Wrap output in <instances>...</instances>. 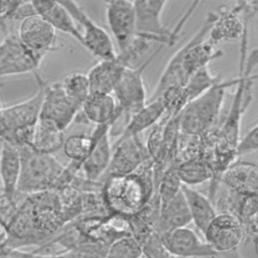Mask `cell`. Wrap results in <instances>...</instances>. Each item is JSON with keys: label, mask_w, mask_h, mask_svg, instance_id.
<instances>
[{"label": "cell", "mask_w": 258, "mask_h": 258, "mask_svg": "<svg viewBox=\"0 0 258 258\" xmlns=\"http://www.w3.org/2000/svg\"><path fill=\"white\" fill-rule=\"evenodd\" d=\"M20 173V154L18 148L3 142L0 150L1 197L8 202L17 200V183Z\"/></svg>", "instance_id": "obj_20"}, {"label": "cell", "mask_w": 258, "mask_h": 258, "mask_svg": "<svg viewBox=\"0 0 258 258\" xmlns=\"http://www.w3.org/2000/svg\"><path fill=\"white\" fill-rule=\"evenodd\" d=\"M20 154V173L17 194L27 196L46 190H56L64 171L62 165L52 154L41 153L29 146L18 148Z\"/></svg>", "instance_id": "obj_3"}, {"label": "cell", "mask_w": 258, "mask_h": 258, "mask_svg": "<svg viewBox=\"0 0 258 258\" xmlns=\"http://www.w3.org/2000/svg\"><path fill=\"white\" fill-rule=\"evenodd\" d=\"M219 81V77L214 76L208 67L194 73L183 86V93L187 103L204 94Z\"/></svg>", "instance_id": "obj_31"}, {"label": "cell", "mask_w": 258, "mask_h": 258, "mask_svg": "<svg viewBox=\"0 0 258 258\" xmlns=\"http://www.w3.org/2000/svg\"><path fill=\"white\" fill-rule=\"evenodd\" d=\"M17 36L26 47L42 55L57 48L56 31L37 14L20 21Z\"/></svg>", "instance_id": "obj_16"}, {"label": "cell", "mask_w": 258, "mask_h": 258, "mask_svg": "<svg viewBox=\"0 0 258 258\" xmlns=\"http://www.w3.org/2000/svg\"><path fill=\"white\" fill-rule=\"evenodd\" d=\"M201 2L191 3L187 11L180 17L172 29H168L161 20V14L167 1L164 0H137L133 1L135 13V27L138 37L148 42L155 41L162 45L172 46L180 33L181 28Z\"/></svg>", "instance_id": "obj_5"}, {"label": "cell", "mask_w": 258, "mask_h": 258, "mask_svg": "<svg viewBox=\"0 0 258 258\" xmlns=\"http://www.w3.org/2000/svg\"><path fill=\"white\" fill-rule=\"evenodd\" d=\"M60 85L66 95L80 109L85 100L91 94L87 74L80 72L71 73L64 77V79L60 82Z\"/></svg>", "instance_id": "obj_30"}, {"label": "cell", "mask_w": 258, "mask_h": 258, "mask_svg": "<svg viewBox=\"0 0 258 258\" xmlns=\"http://www.w3.org/2000/svg\"><path fill=\"white\" fill-rule=\"evenodd\" d=\"M142 255L145 258H167L170 256L162 243L160 235L155 232L142 245Z\"/></svg>", "instance_id": "obj_35"}, {"label": "cell", "mask_w": 258, "mask_h": 258, "mask_svg": "<svg viewBox=\"0 0 258 258\" xmlns=\"http://www.w3.org/2000/svg\"><path fill=\"white\" fill-rule=\"evenodd\" d=\"M234 81L220 80L204 94L188 102L178 114L179 131L183 133L203 135L218 126L226 90L235 86Z\"/></svg>", "instance_id": "obj_4"}, {"label": "cell", "mask_w": 258, "mask_h": 258, "mask_svg": "<svg viewBox=\"0 0 258 258\" xmlns=\"http://www.w3.org/2000/svg\"><path fill=\"white\" fill-rule=\"evenodd\" d=\"M110 129L97 139L93 149L81 164L83 177L90 181H100L103 178L111 159L112 143Z\"/></svg>", "instance_id": "obj_22"}, {"label": "cell", "mask_w": 258, "mask_h": 258, "mask_svg": "<svg viewBox=\"0 0 258 258\" xmlns=\"http://www.w3.org/2000/svg\"><path fill=\"white\" fill-rule=\"evenodd\" d=\"M1 108H2V106H1V104H0V111H1Z\"/></svg>", "instance_id": "obj_43"}, {"label": "cell", "mask_w": 258, "mask_h": 258, "mask_svg": "<svg viewBox=\"0 0 258 258\" xmlns=\"http://www.w3.org/2000/svg\"><path fill=\"white\" fill-rule=\"evenodd\" d=\"M176 171L181 183L191 187L209 181L213 177L210 166L202 157L176 164Z\"/></svg>", "instance_id": "obj_28"}, {"label": "cell", "mask_w": 258, "mask_h": 258, "mask_svg": "<svg viewBox=\"0 0 258 258\" xmlns=\"http://www.w3.org/2000/svg\"><path fill=\"white\" fill-rule=\"evenodd\" d=\"M50 258H105V254L92 250L69 249L50 254Z\"/></svg>", "instance_id": "obj_37"}, {"label": "cell", "mask_w": 258, "mask_h": 258, "mask_svg": "<svg viewBox=\"0 0 258 258\" xmlns=\"http://www.w3.org/2000/svg\"><path fill=\"white\" fill-rule=\"evenodd\" d=\"M111 127L112 125L97 126L90 135L75 134L66 138L61 147L64 155L81 167V164L93 149L97 139L106 130L111 129Z\"/></svg>", "instance_id": "obj_27"}, {"label": "cell", "mask_w": 258, "mask_h": 258, "mask_svg": "<svg viewBox=\"0 0 258 258\" xmlns=\"http://www.w3.org/2000/svg\"><path fill=\"white\" fill-rule=\"evenodd\" d=\"M58 197L61 216L66 225L76 221L82 215V191L72 185L64 186L55 191Z\"/></svg>", "instance_id": "obj_29"}, {"label": "cell", "mask_w": 258, "mask_h": 258, "mask_svg": "<svg viewBox=\"0 0 258 258\" xmlns=\"http://www.w3.org/2000/svg\"><path fill=\"white\" fill-rule=\"evenodd\" d=\"M164 111V106L160 98L150 100L142 109L128 119L117 140L139 136L144 130L156 125L162 119Z\"/></svg>", "instance_id": "obj_24"}, {"label": "cell", "mask_w": 258, "mask_h": 258, "mask_svg": "<svg viewBox=\"0 0 258 258\" xmlns=\"http://www.w3.org/2000/svg\"><path fill=\"white\" fill-rule=\"evenodd\" d=\"M257 148H258V126L255 123L242 138H239L238 143L236 145V154L239 158L241 155L256 152Z\"/></svg>", "instance_id": "obj_36"}, {"label": "cell", "mask_w": 258, "mask_h": 258, "mask_svg": "<svg viewBox=\"0 0 258 258\" xmlns=\"http://www.w3.org/2000/svg\"><path fill=\"white\" fill-rule=\"evenodd\" d=\"M257 1L236 2L233 7L221 6L209 31L213 43L241 39L248 28V19L257 12Z\"/></svg>", "instance_id": "obj_7"}, {"label": "cell", "mask_w": 258, "mask_h": 258, "mask_svg": "<svg viewBox=\"0 0 258 258\" xmlns=\"http://www.w3.org/2000/svg\"><path fill=\"white\" fill-rule=\"evenodd\" d=\"M102 182L101 194L108 212L124 217L134 216L155 192L152 161H146L130 174L109 176Z\"/></svg>", "instance_id": "obj_2"}, {"label": "cell", "mask_w": 258, "mask_h": 258, "mask_svg": "<svg viewBox=\"0 0 258 258\" xmlns=\"http://www.w3.org/2000/svg\"><path fill=\"white\" fill-rule=\"evenodd\" d=\"M9 241V230L7 223L0 218V250L6 248Z\"/></svg>", "instance_id": "obj_39"}, {"label": "cell", "mask_w": 258, "mask_h": 258, "mask_svg": "<svg viewBox=\"0 0 258 258\" xmlns=\"http://www.w3.org/2000/svg\"><path fill=\"white\" fill-rule=\"evenodd\" d=\"M203 235L207 244L216 253L237 249L244 240L242 223L230 214H218Z\"/></svg>", "instance_id": "obj_12"}, {"label": "cell", "mask_w": 258, "mask_h": 258, "mask_svg": "<svg viewBox=\"0 0 258 258\" xmlns=\"http://www.w3.org/2000/svg\"><path fill=\"white\" fill-rule=\"evenodd\" d=\"M75 22L83 27V46L100 59H111L117 54L109 33L94 22L76 1H60Z\"/></svg>", "instance_id": "obj_9"}, {"label": "cell", "mask_w": 258, "mask_h": 258, "mask_svg": "<svg viewBox=\"0 0 258 258\" xmlns=\"http://www.w3.org/2000/svg\"><path fill=\"white\" fill-rule=\"evenodd\" d=\"M220 182L239 195H257L258 167L255 163L237 160L223 172Z\"/></svg>", "instance_id": "obj_19"}, {"label": "cell", "mask_w": 258, "mask_h": 258, "mask_svg": "<svg viewBox=\"0 0 258 258\" xmlns=\"http://www.w3.org/2000/svg\"><path fill=\"white\" fill-rule=\"evenodd\" d=\"M140 258H145V257H144V256H143V255H142V256H141V257H140Z\"/></svg>", "instance_id": "obj_42"}, {"label": "cell", "mask_w": 258, "mask_h": 258, "mask_svg": "<svg viewBox=\"0 0 258 258\" xmlns=\"http://www.w3.org/2000/svg\"><path fill=\"white\" fill-rule=\"evenodd\" d=\"M167 258H177V257H174V256H171V255H170V256L167 257Z\"/></svg>", "instance_id": "obj_41"}, {"label": "cell", "mask_w": 258, "mask_h": 258, "mask_svg": "<svg viewBox=\"0 0 258 258\" xmlns=\"http://www.w3.org/2000/svg\"><path fill=\"white\" fill-rule=\"evenodd\" d=\"M43 57L26 47L17 34H9L0 42V78L33 72Z\"/></svg>", "instance_id": "obj_10"}, {"label": "cell", "mask_w": 258, "mask_h": 258, "mask_svg": "<svg viewBox=\"0 0 258 258\" xmlns=\"http://www.w3.org/2000/svg\"><path fill=\"white\" fill-rule=\"evenodd\" d=\"M35 12L47 21L55 31H61L74 37L83 45L80 29L68 10L58 1H32Z\"/></svg>", "instance_id": "obj_21"}, {"label": "cell", "mask_w": 258, "mask_h": 258, "mask_svg": "<svg viewBox=\"0 0 258 258\" xmlns=\"http://www.w3.org/2000/svg\"><path fill=\"white\" fill-rule=\"evenodd\" d=\"M201 135L179 132L174 148V160L176 164L202 157Z\"/></svg>", "instance_id": "obj_32"}, {"label": "cell", "mask_w": 258, "mask_h": 258, "mask_svg": "<svg viewBox=\"0 0 258 258\" xmlns=\"http://www.w3.org/2000/svg\"><path fill=\"white\" fill-rule=\"evenodd\" d=\"M181 185L182 183L176 171V164H172L162 173L155 188L160 203L163 204L176 196L180 191Z\"/></svg>", "instance_id": "obj_33"}, {"label": "cell", "mask_w": 258, "mask_h": 258, "mask_svg": "<svg viewBox=\"0 0 258 258\" xmlns=\"http://www.w3.org/2000/svg\"><path fill=\"white\" fill-rule=\"evenodd\" d=\"M216 258H242L240 251L237 249L223 252V253H218Z\"/></svg>", "instance_id": "obj_40"}, {"label": "cell", "mask_w": 258, "mask_h": 258, "mask_svg": "<svg viewBox=\"0 0 258 258\" xmlns=\"http://www.w3.org/2000/svg\"><path fill=\"white\" fill-rule=\"evenodd\" d=\"M107 22L120 51L126 49L137 37L133 1L105 2Z\"/></svg>", "instance_id": "obj_13"}, {"label": "cell", "mask_w": 258, "mask_h": 258, "mask_svg": "<svg viewBox=\"0 0 258 258\" xmlns=\"http://www.w3.org/2000/svg\"><path fill=\"white\" fill-rule=\"evenodd\" d=\"M191 223L189 212L180 191L171 200L161 204L159 217L154 229V232L162 236L177 228L186 227Z\"/></svg>", "instance_id": "obj_23"}, {"label": "cell", "mask_w": 258, "mask_h": 258, "mask_svg": "<svg viewBox=\"0 0 258 258\" xmlns=\"http://www.w3.org/2000/svg\"><path fill=\"white\" fill-rule=\"evenodd\" d=\"M97 126L113 125L121 117L112 94L91 93L83 103L77 117ZM75 119V120H76Z\"/></svg>", "instance_id": "obj_17"}, {"label": "cell", "mask_w": 258, "mask_h": 258, "mask_svg": "<svg viewBox=\"0 0 258 258\" xmlns=\"http://www.w3.org/2000/svg\"><path fill=\"white\" fill-rule=\"evenodd\" d=\"M160 237L167 252L177 258H216L218 254L187 226L172 230Z\"/></svg>", "instance_id": "obj_14"}, {"label": "cell", "mask_w": 258, "mask_h": 258, "mask_svg": "<svg viewBox=\"0 0 258 258\" xmlns=\"http://www.w3.org/2000/svg\"><path fill=\"white\" fill-rule=\"evenodd\" d=\"M148 160L149 154L139 136L116 140L112 145L110 163L103 180L109 176L130 174Z\"/></svg>", "instance_id": "obj_11"}, {"label": "cell", "mask_w": 258, "mask_h": 258, "mask_svg": "<svg viewBox=\"0 0 258 258\" xmlns=\"http://www.w3.org/2000/svg\"><path fill=\"white\" fill-rule=\"evenodd\" d=\"M141 245L131 236L122 237L111 243L106 251L105 258H140Z\"/></svg>", "instance_id": "obj_34"}, {"label": "cell", "mask_w": 258, "mask_h": 258, "mask_svg": "<svg viewBox=\"0 0 258 258\" xmlns=\"http://www.w3.org/2000/svg\"><path fill=\"white\" fill-rule=\"evenodd\" d=\"M39 88L35 95L23 102L2 107L0 111V138L9 143L13 134L26 129L34 128L40 113L43 98L44 82L37 78Z\"/></svg>", "instance_id": "obj_8"}, {"label": "cell", "mask_w": 258, "mask_h": 258, "mask_svg": "<svg viewBox=\"0 0 258 258\" xmlns=\"http://www.w3.org/2000/svg\"><path fill=\"white\" fill-rule=\"evenodd\" d=\"M215 18L216 12H210L200 30L171 56L150 100L159 98L168 88L183 87L194 73L208 67L212 60L223 55L222 50L216 49L215 43L209 39L205 40Z\"/></svg>", "instance_id": "obj_1"}, {"label": "cell", "mask_w": 258, "mask_h": 258, "mask_svg": "<svg viewBox=\"0 0 258 258\" xmlns=\"http://www.w3.org/2000/svg\"><path fill=\"white\" fill-rule=\"evenodd\" d=\"M64 139L63 129L53 121L39 117L29 147L41 153L52 154L62 147Z\"/></svg>", "instance_id": "obj_26"}, {"label": "cell", "mask_w": 258, "mask_h": 258, "mask_svg": "<svg viewBox=\"0 0 258 258\" xmlns=\"http://www.w3.org/2000/svg\"><path fill=\"white\" fill-rule=\"evenodd\" d=\"M0 258H50V254H40L34 251L28 252L21 249L3 248L0 250Z\"/></svg>", "instance_id": "obj_38"}, {"label": "cell", "mask_w": 258, "mask_h": 258, "mask_svg": "<svg viewBox=\"0 0 258 258\" xmlns=\"http://www.w3.org/2000/svg\"><path fill=\"white\" fill-rule=\"evenodd\" d=\"M129 67L119 53L111 59H100L87 74L91 93L112 94L124 70Z\"/></svg>", "instance_id": "obj_18"}, {"label": "cell", "mask_w": 258, "mask_h": 258, "mask_svg": "<svg viewBox=\"0 0 258 258\" xmlns=\"http://www.w3.org/2000/svg\"><path fill=\"white\" fill-rule=\"evenodd\" d=\"M79 111L80 108L63 92L60 82L51 85L44 83L39 117L49 119L66 130L75 122Z\"/></svg>", "instance_id": "obj_15"}, {"label": "cell", "mask_w": 258, "mask_h": 258, "mask_svg": "<svg viewBox=\"0 0 258 258\" xmlns=\"http://www.w3.org/2000/svg\"><path fill=\"white\" fill-rule=\"evenodd\" d=\"M160 50L161 46L140 67L126 68L112 92L117 107L124 117L125 124L133 114L142 109L146 104L143 72Z\"/></svg>", "instance_id": "obj_6"}, {"label": "cell", "mask_w": 258, "mask_h": 258, "mask_svg": "<svg viewBox=\"0 0 258 258\" xmlns=\"http://www.w3.org/2000/svg\"><path fill=\"white\" fill-rule=\"evenodd\" d=\"M181 192L185 200L191 223H194L201 233H204L210 223L218 215L214 204L209 197L191 186L182 184Z\"/></svg>", "instance_id": "obj_25"}]
</instances>
